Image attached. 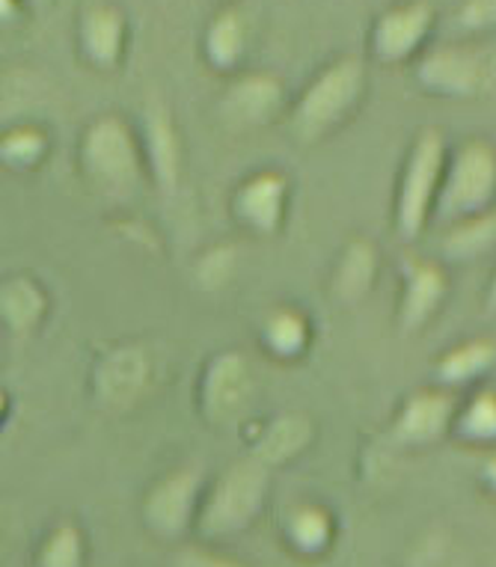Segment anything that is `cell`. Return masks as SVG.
I'll use <instances>...</instances> for the list:
<instances>
[{
    "instance_id": "6da1fadb",
    "label": "cell",
    "mask_w": 496,
    "mask_h": 567,
    "mask_svg": "<svg viewBox=\"0 0 496 567\" xmlns=\"http://www.w3.org/2000/svg\"><path fill=\"white\" fill-rule=\"evenodd\" d=\"M496 194V150L485 140L464 143L452 158L446 178L441 182L437 208L443 217L485 215V205Z\"/></svg>"
},
{
    "instance_id": "7a4b0ae2",
    "label": "cell",
    "mask_w": 496,
    "mask_h": 567,
    "mask_svg": "<svg viewBox=\"0 0 496 567\" xmlns=\"http://www.w3.org/2000/svg\"><path fill=\"white\" fill-rule=\"evenodd\" d=\"M443 169H446V146L441 131H422L413 143L407 169L402 178V196H399V226L404 238H416L428 220L431 208L441 196Z\"/></svg>"
},
{
    "instance_id": "3957f363",
    "label": "cell",
    "mask_w": 496,
    "mask_h": 567,
    "mask_svg": "<svg viewBox=\"0 0 496 567\" xmlns=\"http://www.w3.org/2000/svg\"><path fill=\"white\" fill-rule=\"evenodd\" d=\"M363 86L365 69L360 60H354V56H345V60H337L333 65H328V69L309 84L303 99H300V131L316 134V131H324L330 128V125H337V122L354 107L360 93H363Z\"/></svg>"
},
{
    "instance_id": "277c9868",
    "label": "cell",
    "mask_w": 496,
    "mask_h": 567,
    "mask_svg": "<svg viewBox=\"0 0 496 567\" xmlns=\"http://www.w3.org/2000/svg\"><path fill=\"white\" fill-rule=\"evenodd\" d=\"M420 84L446 99H473L485 93L494 78V60L469 45H443L422 56L416 65Z\"/></svg>"
},
{
    "instance_id": "5b68a950",
    "label": "cell",
    "mask_w": 496,
    "mask_h": 567,
    "mask_svg": "<svg viewBox=\"0 0 496 567\" xmlns=\"http://www.w3.org/2000/svg\"><path fill=\"white\" fill-rule=\"evenodd\" d=\"M431 30H434V7L428 0H404L375 21L372 48L384 63H404L428 42Z\"/></svg>"
},
{
    "instance_id": "8992f818",
    "label": "cell",
    "mask_w": 496,
    "mask_h": 567,
    "mask_svg": "<svg viewBox=\"0 0 496 567\" xmlns=\"http://www.w3.org/2000/svg\"><path fill=\"white\" fill-rule=\"evenodd\" d=\"M84 164L104 185H128L137 169L132 131L116 116H104L86 131Z\"/></svg>"
},
{
    "instance_id": "52a82bcc",
    "label": "cell",
    "mask_w": 496,
    "mask_h": 567,
    "mask_svg": "<svg viewBox=\"0 0 496 567\" xmlns=\"http://www.w3.org/2000/svg\"><path fill=\"white\" fill-rule=\"evenodd\" d=\"M262 473L254 466H238L232 470L229 478L217 487L215 499L206 512V529L208 532H229L238 529L250 520L262 503Z\"/></svg>"
},
{
    "instance_id": "ba28073f",
    "label": "cell",
    "mask_w": 496,
    "mask_h": 567,
    "mask_svg": "<svg viewBox=\"0 0 496 567\" xmlns=\"http://www.w3.org/2000/svg\"><path fill=\"white\" fill-rule=\"evenodd\" d=\"M81 48L95 65L120 63L122 51H125V19L116 7H93L81 16Z\"/></svg>"
},
{
    "instance_id": "9c48e42d",
    "label": "cell",
    "mask_w": 496,
    "mask_h": 567,
    "mask_svg": "<svg viewBox=\"0 0 496 567\" xmlns=\"http://www.w3.org/2000/svg\"><path fill=\"white\" fill-rule=\"evenodd\" d=\"M452 413H455V404L446 392H420L404 404L395 434L404 443H428L446 431Z\"/></svg>"
},
{
    "instance_id": "30bf717a",
    "label": "cell",
    "mask_w": 496,
    "mask_h": 567,
    "mask_svg": "<svg viewBox=\"0 0 496 567\" xmlns=\"http://www.w3.org/2000/svg\"><path fill=\"white\" fill-rule=\"evenodd\" d=\"M143 381H146L143 353L134 351V348H125V351H113L104 360L102 369H99V378H95V390H99V399L104 404L120 408V404H128L137 395Z\"/></svg>"
},
{
    "instance_id": "8fae6325",
    "label": "cell",
    "mask_w": 496,
    "mask_h": 567,
    "mask_svg": "<svg viewBox=\"0 0 496 567\" xmlns=\"http://www.w3.org/2000/svg\"><path fill=\"white\" fill-rule=\"evenodd\" d=\"M443 295H446V277L441 268H434L428 261H411L407 265V286H404V327L425 324L434 309L441 307Z\"/></svg>"
},
{
    "instance_id": "7c38bea8",
    "label": "cell",
    "mask_w": 496,
    "mask_h": 567,
    "mask_svg": "<svg viewBox=\"0 0 496 567\" xmlns=\"http://www.w3.org/2000/svg\"><path fill=\"white\" fill-rule=\"evenodd\" d=\"M194 475H173L161 484L158 491L152 493L146 514L149 523L161 532H178L185 526L190 514V503H194Z\"/></svg>"
},
{
    "instance_id": "4fadbf2b",
    "label": "cell",
    "mask_w": 496,
    "mask_h": 567,
    "mask_svg": "<svg viewBox=\"0 0 496 567\" xmlns=\"http://www.w3.org/2000/svg\"><path fill=\"white\" fill-rule=\"evenodd\" d=\"M280 81H273L271 75H250L244 78V81H238V84L229 90L224 107L232 120H265V113L280 102Z\"/></svg>"
},
{
    "instance_id": "5bb4252c",
    "label": "cell",
    "mask_w": 496,
    "mask_h": 567,
    "mask_svg": "<svg viewBox=\"0 0 496 567\" xmlns=\"http://www.w3.org/2000/svg\"><path fill=\"white\" fill-rule=\"evenodd\" d=\"M45 309V298L30 279H7L0 286V318L16 330H30Z\"/></svg>"
},
{
    "instance_id": "9a60e30c",
    "label": "cell",
    "mask_w": 496,
    "mask_h": 567,
    "mask_svg": "<svg viewBox=\"0 0 496 567\" xmlns=\"http://www.w3.org/2000/svg\"><path fill=\"white\" fill-rule=\"evenodd\" d=\"M244 42H247V28L235 10H224L208 24L206 54L217 69H232L241 60Z\"/></svg>"
},
{
    "instance_id": "2e32d148",
    "label": "cell",
    "mask_w": 496,
    "mask_h": 567,
    "mask_svg": "<svg viewBox=\"0 0 496 567\" xmlns=\"http://www.w3.org/2000/svg\"><path fill=\"white\" fill-rule=\"evenodd\" d=\"M244 392H247V372H244L241 360L226 357L215 365L211 381H208V399L211 408L220 413H232L235 408H241Z\"/></svg>"
},
{
    "instance_id": "e0dca14e",
    "label": "cell",
    "mask_w": 496,
    "mask_h": 567,
    "mask_svg": "<svg viewBox=\"0 0 496 567\" xmlns=\"http://www.w3.org/2000/svg\"><path fill=\"white\" fill-rule=\"evenodd\" d=\"M496 238V217L494 215H473L464 217L452 235L446 238V250L452 256H458V259H469V256H476L485 247H490Z\"/></svg>"
},
{
    "instance_id": "ac0fdd59",
    "label": "cell",
    "mask_w": 496,
    "mask_h": 567,
    "mask_svg": "<svg viewBox=\"0 0 496 567\" xmlns=\"http://www.w3.org/2000/svg\"><path fill=\"white\" fill-rule=\"evenodd\" d=\"M496 360V348L490 342H467L446 353V360L441 363V374L446 381H469L476 378L482 369Z\"/></svg>"
},
{
    "instance_id": "d6986e66",
    "label": "cell",
    "mask_w": 496,
    "mask_h": 567,
    "mask_svg": "<svg viewBox=\"0 0 496 567\" xmlns=\"http://www.w3.org/2000/svg\"><path fill=\"white\" fill-rule=\"evenodd\" d=\"M84 565V540L75 526H56L39 549V567H81Z\"/></svg>"
},
{
    "instance_id": "ffe728a7",
    "label": "cell",
    "mask_w": 496,
    "mask_h": 567,
    "mask_svg": "<svg viewBox=\"0 0 496 567\" xmlns=\"http://www.w3.org/2000/svg\"><path fill=\"white\" fill-rule=\"evenodd\" d=\"M461 431L473 440H496V395L494 392H478L476 399L469 401L461 416Z\"/></svg>"
},
{
    "instance_id": "44dd1931",
    "label": "cell",
    "mask_w": 496,
    "mask_h": 567,
    "mask_svg": "<svg viewBox=\"0 0 496 567\" xmlns=\"http://www.w3.org/2000/svg\"><path fill=\"white\" fill-rule=\"evenodd\" d=\"M45 150V134L37 128H12L0 140V158L10 164H33Z\"/></svg>"
},
{
    "instance_id": "7402d4cb",
    "label": "cell",
    "mask_w": 496,
    "mask_h": 567,
    "mask_svg": "<svg viewBox=\"0 0 496 567\" xmlns=\"http://www.w3.org/2000/svg\"><path fill=\"white\" fill-rule=\"evenodd\" d=\"M280 178H259L247 190V208L250 217H256L259 224H273V217L280 212Z\"/></svg>"
},
{
    "instance_id": "603a6c76",
    "label": "cell",
    "mask_w": 496,
    "mask_h": 567,
    "mask_svg": "<svg viewBox=\"0 0 496 567\" xmlns=\"http://www.w3.org/2000/svg\"><path fill=\"white\" fill-rule=\"evenodd\" d=\"M455 24L464 33H490L496 30V0H464L455 12Z\"/></svg>"
},
{
    "instance_id": "cb8c5ba5",
    "label": "cell",
    "mask_w": 496,
    "mask_h": 567,
    "mask_svg": "<svg viewBox=\"0 0 496 567\" xmlns=\"http://www.w3.org/2000/svg\"><path fill=\"white\" fill-rule=\"evenodd\" d=\"M149 137L155 161L164 164V167H173V158H176V134H173L167 113L158 111V107L149 113Z\"/></svg>"
},
{
    "instance_id": "d4e9b609",
    "label": "cell",
    "mask_w": 496,
    "mask_h": 567,
    "mask_svg": "<svg viewBox=\"0 0 496 567\" xmlns=\"http://www.w3.org/2000/svg\"><path fill=\"white\" fill-rule=\"evenodd\" d=\"M300 434H307V425L298 422V419H286V422H280V425H273V431L262 443L265 455L268 457L289 455V452H294V449L300 446V440H303Z\"/></svg>"
},
{
    "instance_id": "484cf974",
    "label": "cell",
    "mask_w": 496,
    "mask_h": 567,
    "mask_svg": "<svg viewBox=\"0 0 496 567\" xmlns=\"http://www.w3.org/2000/svg\"><path fill=\"white\" fill-rule=\"evenodd\" d=\"M372 268H375V252H372V247H356L354 252H351V259L345 261V286L348 291H363L365 286H369V279H372Z\"/></svg>"
},
{
    "instance_id": "4316f807",
    "label": "cell",
    "mask_w": 496,
    "mask_h": 567,
    "mask_svg": "<svg viewBox=\"0 0 496 567\" xmlns=\"http://www.w3.org/2000/svg\"><path fill=\"white\" fill-rule=\"evenodd\" d=\"M330 523L321 512H300L294 517V538L303 544V547H319L328 540Z\"/></svg>"
},
{
    "instance_id": "83f0119b",
    "label": "cell",
    "mask_w": 496,
    "mask_h": 567,
    "mask_svg": "<svg viewBox=\"0 0 496 567\" xmlns=\"http://www.w3.org/2000/svg\"><path fill=\"white\" fill-rule=\"evenodd\" d=\"M300 336H303V324H300L294 316H280L271 324V339L282 348H291V344L300 342Z\"/></svg>"
},
{
    "instance_id": "f1b7e54d",
    "label": "cell",
    "mask_w": 496,
    "mask_h": 567,
    "mask_svg": "<svg viewBox=\"0 0 496 567\" xmlns=\"http://www.w3.org/2000/svg\"><path fill=\"white\" fill-rule=\"evenodd\" d=\"M21 3L24 0H0V24H10V21L19 19Z\"/></svg>"
},
{
    "instance_id": "f546056e",
    "label": "cell",
    "mask_w": 496,
    "mask_h": 567,
    "mask_svg": "<svg viewBox=\"0 0 496 567\" xmlns=\"http://www.w3.org/2000/svg\"><path fill=\"white\" fill-rule=\"evenodd\" d=\"M485 473H487V482L494 484V491H496V455L487 457V464H485Z\"/></svg>"
},
{
    "instance_id": "4dcf8cb0",
    "label": "cell",
    "mask_w": 496,
    "mask_h": 567,
    "mask_svg": "<svg viewBox=\"0 0 496 567\" xmlns=\"http://www.w3.org/2000/svg\"><path fill=\"white\" fill-rule=\"evenodd\" d=\"M487 300H490V307L496 309V277H494V286H490V295H487Z\"/></svg>"
},
{
    "instance_id": "1f68e13d",
    "label": "cell",
    "mask_w": 496,
    "mask_h": 567,
    "mask_svg": "<svg viewBox=\"0 0 496 567\" xmlns=\"http://www.w3.org/2000/svg\"><path fill=\"white\" fill-rule=\"evenodd\" d=\"M0 413H3V395H0Z\"/></svg>"
},
{
    "instance_id": "d6a6232c",
    "label": "cell",
    "mask_w": 496,
    "mask_h": 567,
    "mask_svg": "<svg viewBox=\"0 0 496 567\" xmlns=\"http://www.w3.org/2000/svg\"><path fill=\"white\" fill-rule=\"evenodd\" d=\"M30 3H48V0H30Z\"/></svg>"
}]
</instances>
